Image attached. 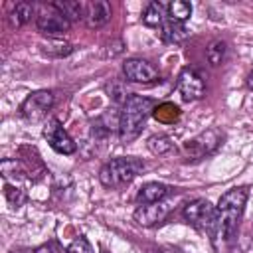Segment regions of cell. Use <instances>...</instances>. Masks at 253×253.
<instances>
[{
    "instance_id": "10",
    "label": "cell",
    "mask_w": 253,
    "mask_h": 253,
    "mask_svg": "<svg viewBox=\"0 0 253 253\" xmlns=\"http://www.w3.org/2000/svg\"><path fill=\"white\" fill-rule=\"evenodd\" d=\"M43 136L47 140V144L59 152V154H73L77 150L75 140L69 136V132L61 126V123L57 119H49L43 126Z\"/></svg>"
},
{
    "instance_id": "16",
    "label": "cell",
    "mask_w": 253,
    "mask_h": 253,
    "mask_svg": "<svg viewBox=\"0 0 253 253\" xmlns=\"http://www.w3.org/2000/svg\"><path fill=\"white\" fill-rule=\"evenodd\" d=\"M51 6H53L57 12H61L69 22L85 20V8H87V4H85V2H77V0H63V2H53Z\"/></svg>"
},
{
    "instance_id": "29",
    "label": "cell",
    "mask_w": 253,
    "mask_h": 253,
    "mask_svg": "<svg viewBox=\"0 0 253 253\" xmlns=\"http://www.w3.org/2000/svg\"><path fill=\"white\" fill-rule=\"evenodd\" d=\"M105 253H107V251H105Z\"/></svg>"
},
{
    "instance_id": "1",
    "label": "cell",
    "mask_w": 253,
    "mask_h": 253,
    "mask_svg": "<svg viewBox=\"0 0 253 253\" xmlns=\"http://www.w3.org/2000/svg\"><path fill=\"white\" fill-rule=\"evenodd\" d=\"M247 198H249L247 186H235L219 198V202L215 206L217 219H215V231H213V239H211L213 245H217V243L231 245L235 241L237 227H239Z\"/></svg>"
},
{
    "instance_id": "5",
    "label": "cell",
    "mask_w": 253,
    "mask_h": 253,
    "mask_svg": "<svg viewBox=\"0 0 253 253\" xmlns=\"http://www.w3.org/2000/svg\"><path fill=\"white\" fill-rule=\"evenodd\" d=\"M221 140H223L221 130H217V128H208V130L200 132L198 136L186 140L184 146H182V150H184V154H186L188 160H200V158H204V156L215 152V150L219 148Z\"/></svg>"
},
{
    "instance_id": "11",
    "label": "cell",
    "mask_w": 253,
    "mask_h": 253,
    "mask_svg": "<svg viewBox=\"0 0 253 253\" xmlns=\"http://www.w3.org/2000/svg\"><path fill=\"white\" fill-rule=\"evenodd\" d=\"M36 28H38L42 34L55 38V36H63L65 32H69L71 22H69L61 12H57L53 6H49L47 10H42V12L38 14V18H36Z\"/></svg>"
},
{
    "instance_id": "25",
    "label": "cell",
    "mask_w": 253,
    "mask_h": 253,
    "mask_svg": "<svg viewBox=\"0 0 253 253\" xmlns=\"http://www.w3.org/2000/svg\"><path fill=\"white\" fill-rule=\"evenodd\" d=\"M125 49V45H123V42L121 40H117V42H113V45L109 43V49H107V55H111V57H115V55H119L121 51Z\"/></svg>"
},
{
    "instance_id": "21",
    "label": "cell",
    "mask_w": 253,
    "mask_h": 253,
    "mask_svg": "<svg viewBox=\"0 0 253 253\" xmlns=\"http://www.w3.org/2000/svg\"><path fill=\"white\" fill-rule=\"evenodd\" d=\"M154 119L160 121V123H174L180 119V109L172 103H162L158 107H154Z\"/></svg>"
},
{
    "instance_id": "22",
    "label": "cell",
    "mask_w": 253,
    "mask_h": 253,
    "mask_svg": "<svg viewBox=\"0 0 253 253\" xmlns=\"http://www.w3.org/2000/svg\"><path fill=\"white\" fill-rule=\"evenodd\" d=\"M225 51H227L225 42L223 40H213L206 49V57H208L210 65H219L225 59Z\"/></svg>"
},
{
    "instance_id": "14",
    "label": "cell",
    "mask_w": 253,
    "mask_h": 253,
    "mask_svg": "<svg viewBox=\"0 0 253 253\" xmlns=\"http://www.w3.org/2000/svg\"><path fill=\"white\" fill-rule=\"evenodd\" d=\"M190 36L188 28L184 24H178V22H164L160 26V38L166 42V43H182L186 42Z\"/></svg>"
},
{
    "instance_id": "27",
    "label": "cell",
    "mask_w": 253,
    "mask_h": 253,
    "mask_svg": "<svg viewBox=\"0 0 253 253\" xmlns=\"http://www.w3.org/2000/svg\"><path fill=\"white\" fill-rule=\"evenodd\" d=\"M245 83H247V87H249V89L253 91V71H251V73L247 75V79H245Z\"/></svg>"
},
{
    "instance_id": "17",
    "label": "cell",
    "mask_w": 253,
    "mask_h": 253,
    "mask_svg": "<svg viewBox=\"0 0 253 253\" xmlns=\"http://www.w3.org/2000/svg\"><path fill=\"white\" fill-rule=\"evenodd\" d=\"M166 14H168V20L170 22L184 24L192 16V4L190 2H184V0H172L166 6Z\"/></svg>"
},
{
    "instance_id": "12",
    "label": "cell",
    "mask_w": 253,
    "mask_h": 253,
    "mask_svg": "<svg viewBox=\"0 0 253 253\" xmlns=\"http://www.w3.org/2000/svg\"><path fill=\"white\" fill-rule=\"evenodd\" d=\"M111 20V4L105 0H97V2H89L85 8V24L91 30H99L103 28L107 22Z\"/></svg>"
},
{
    "instance_id": "23",
    "label": "cell",
    "mask_w": 253,
    "mask_h": 253,
    "mask_svg": "<svg viewBox=\"0 0 253 253\" xmlns=\"http://www.w3.org/2000/svg\"><path fill=\"white\" fill-rule=\"evenodd\" d=\"M4 196H6V200L10 202L12 208H20L26 202V192L22 188H18V186L8 184V182L4 184Z\"/></svg>"
},
{
    "instance_id": "24",
    "label": "cell",
    "mask_w": 253,
    "mask_h": 253,
    "mask_svg": "<svg viewBox=\"0 0 253 253\" xmlns=\"http://www.w3.org/2000/svg\"><path fill=\"white\" fill-rule=\"evenodd\" d=\"M65 251H67V253H93V247H91V243H89L85 237H77V239H73V241L67 245Z\"/></svg>"
},
{
    "instance_id": "18",
    "label": "cell",
    "mask_w": 253,
    "mask_h": 253,
    "mask_svg": "<svg viewBox=\"0 0 253 253\" xmlns=\"http://www.w3.org/2000/svg\"><path fill=\"white\" fill-rule=\"evenodd\" d=\"M34 10H36V6H34V4L18 2V4L14 6V10L10 12V24H12V26H16V28H20V26L28 24V22L32 20V16H34Z\"/></svg>"
},
{
    "instance_id": "19",
    "label": "cell",
    "mask_w": 253,
    "mask_h": 253,
    "mask_svg": "<svg viewBox=\"0 0 253 253\" xmlns=\"http://www.w3.org/2000/svg\"><path fill=\"white\" fill-rule=\"evenodd\" d=\"M146 146H148V150H150L152 154H158V156H162V154H168V152L176 150V144H174V142H172V138H170V136H166V134H152V136L148 138Z\"/></svg>"
},
{
    "instance_id": "4",
    "label": "cell",
    "mask_w": 253,
    "mask_h": 253,
    "mask_svg": "<svg viewBox=\"0 0 253 253\" xmlns=\"http://www.w3.org/2000/svg\"><path fill=\"white\" fill-rule=\"evenodd\" d=\"M182 215L188 223H192L196 229L206 231L210 235V239H213V231H215V219H217V211L215 206H211V202L198 198L192 200L184 206Z\"/></svg>"
},
{
    "instance_id": "28",
    "label": "cell",
    "mask_w": 253,
    "mask_h": 253,
    "mask_svg": "<svg viewBox=\"0 0 253 253\" xmlns=\"http://www.w3.org/2000/svg\"><path fill=\"white\" fill-rule=\"evenodd\" d=\"M14 253H16V251H14ZM22 253H32V251H22Z\"/></svg>"
},
{
    "instance_id": "13",
    "label": "cell",
    "mask_w": 253,
    "mask_h": 253,
    "mask_svg": "<svg viewBox=\"0 0 253 253\" xmlns=\"http://www.w3.org/2000/svg\"><path fill=\"white\" fill-rule=\"evenodd\" d=\"M172 192H174V190H172L170 186L162 184V182H148V184H144V186L138 190L136 200H138V204H154V202L166 200Z\"/></svg>"
},
{
    "instance_id": "9",
    "label": "cell",
    "mask_w": 253,
    "mask_h": 253,
    "mask_svg": "<svg viewBox=\"0 0 253 253\" xmlns=\"http://www.w3.org/2000/svg\"><path fill=\"white\" fill-rule=\"evenodd\" d=\"M176 89L184 101H198L206 95V83L194 67H184L178 75Z\"/></svg>"
},
{
    "instance_id": "2",
    "label": "cell",
    "mask_w": 253,
    "mask_h": 253,
    "mask_svg": "<svg viewBox=\"0 0 253 253\" xmlns=\"http://www.w3.org/2000/svg\"><path fill=\"white\" fill-rule=\"evenodd\" d=\"M154 113V101L142 95H134L130 93L128 99L123 105L121 111V123H119V136L123 144L132 142L134 138L140 136L148 117Z\"/></svg>"
},
{
    "instance_id": "26",
    "label": "cell",
    "mask_w": 253,
    "mask_h": 253,
    "mask_svg": "<svg viewBox=\"0 0 253 253\" xmlns=\"http://www.w3.org/2000/svg\"><path fill=\"white\" fill-rule=\"evenodd\" d=\"M32 253H51V247H49V245H42V247L34 249Z\"/></svg>"
},
{
    "instance_id": "15",
    "label": "cell",
    "mask_w": 253,
    "mask_h": 253,
    "mask_svg": "<svg viewBox=\"0 0 253 253\" xmlns=\"http://www.w3.org/2000/svg\"><path fill=\"white\" fill-rule=\"evenodd\" d=\"M166 18H168V14H166V6L162 2H150L142 12V24L148 28H160Z\"/></svg>"
},
{
    "instance_id": "6",
    "label": "cell",
    "mask_w": 253,
    "mask_h": 253,
    "mask_svg": "<svg viewBox=\"0 0 253 253\" xmlns=\"http://www.w3.org/2000/svg\"><path fill=\"white\" fill-rule=\"evenodd\" d=\"M53 103H55V97H53L51 91H47V89L34 91V93H30V95L24 99V103L20 105V115H22L26 121H32V123L42 121V119L51 111Z\"/></svg>"
},
{
    "instance_id": "3",
    "label": "cell",
    "mask_w": 253,
    "mask_h": 253,
    "mask_svg": "<svg viewBox=\"0 0 253 253\" xmlns=\"http://www.w3.org/2000/svg\"><path fill=\"white\" fill-rule=\"evenodd\" d=\"M144 168V162L132 156H119L109 160L101 170H99V180L107 188H123L130 184L138 172Z\"/></svg>"
},
{
    "instance_id": "8",
    "label": "cell",
    "mask_w": 253,
    "mask_h": 253,
    "mask_svg": "<svg viewBox=\"0 0 253 253\" xmlns=\"http://www.w3.org/2000/svg\"><path fill=\"white\" fill-rule=\"evenodd\" d=\"M123 73H125L126 81L142 83V85H150L160 79L158 69L148 59H142V57H128L123 63Z\"/></svg>"
},
{
    "instance_id": "7",
    "label": "cell",
    "mask_w": 253,
    "mask_h": 253,
    "mask_svg": "<svg viewBox=\"0 0 253 253\" xmlns=\"http://www.w3.org/2000/svg\"><path fill=\"white\" fill-rule=\"evenodd\" d=\"M174 210V202L172 200H162V202H154V204H140L132 217L138 225L142 227H152L156 223H162Z\"/></svg>"
},
{
    "instance_id": "20",
    "label": "cell",
    "mask_w": 253,
    "mask_h": 253,
    "mask_svg": "<svg viewBox=\"0 0 253 253\" xmlns=\"http://www.w3.org/2000/svg\"><path fill=\"white\" fill-rule=\"evenodd\" d=\"M42 51L49 57H65L71 53V45L63 40H47L45 43H42Z\"/></svg>"
}]
</instances>
